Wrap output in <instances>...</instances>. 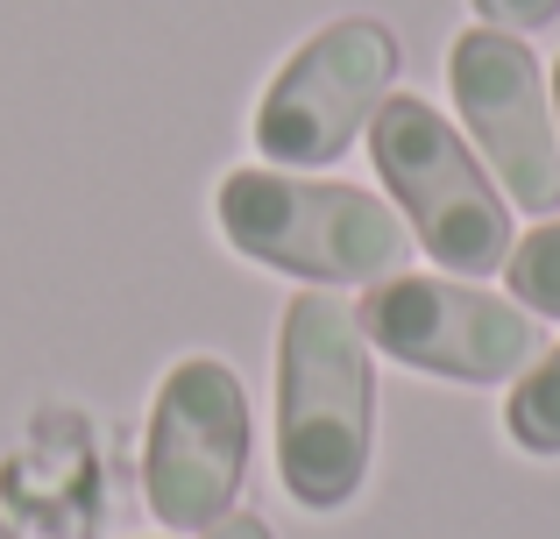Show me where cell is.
I'll return each instance as SVG.
<instances>
[{"label":"cell","mask_w":560,"mask_h":539,"mask_svg":"<svg viewBox=\"0 0 560 539\" xmlns=\"http://www.w3.org/2000/svg\"><path fill=\"white\" fill-rule=\"evenodd\" d=\"M220 235L248 263L291 270L305 284H383L405 270L411 235L376 192L291 171H228L220 178Z\"/></svg>","instance_id":"obj_2"},{"label":"cell","mask_w":560,"mask_h":539,"mask_svg":"<svg viewBox=\"0 0 560 539\" xmlns=\"http://www.w3.org/2000/svg\"><path fill=\"white\" fill-rule=\"evenodd\" d=\"M206 539H270V526H262V518H248V512H228L220 526H206Z\"/></svg>","instance_id":"obj_11"},{"label":"cell","mask_w":560,"mask_h":539,"mask_svg":"<svg viewBox=\"0 0 560 539\" xmlns=\"http://www.w3.org/2000/svg\"><path fill=\"white\" fill-rule=\"evenodd\" d=\"M248 469V390L228 362L185 355L142 433V497L171 532H206L234 512Z\"/></svg>","instance_id":"obj_4"},{"label":"cell","mask_w":560,"mask_h":539,"mask_svg":"<svg viewBox=\"0 0 560 539\" xmlns=\"http://www.w3.org/2000/svg\"><path fill=\"white\" fill-rule=\"evenodd\" d=\"M370 156H376L383 185H390V199L405 207L419 249L440 270L490 277L511 256V207L497 199L476 150L425 99H411V93L383 99L370 114Z\"/></svg>","instance_id":"obj_3"},{"label":"cell","mask_w":560,"mask_h":539,"mask_svg":"<svg viewBox=\"0 0 560 539\" xmlns=\"http://www.w3.org/2000/svg\"><path fill=\"white\" fill-rule=\"evenodd\" d=\"M553 107H560V65H553Z\"/></svg>","instance_id":"obj_13"},{"label":"cell","mask_w":560,"mask_h":539,"mask_svg":"<svg viewBox=\"0 0 560 539\" xmlns=\"http://www.w3.org/2000/svg\"><path fill=\"white\" fill-rule=\"evenodd\" d=\"M376 370L355 305L299 291L277 333V476L305 512H341L370 476Z\"/></svg>","instance_id":"obj_1"},{"label":"cell","mask_w":560,"mask_h":539,"mask_svg":"<svg viewBox=\"0 0 560 539\" xmlns=\"http://www.w3.org/2000/svg\"><path fill=\"white\" fill-rule=\"evenodd\" d=\"M476 14L490 28H539L560 14V0H476Z\"/></svg>","instance_id":"obj_10"},{"label":"cell","mask_w":560,"mask_h":539,"mask_svg":"<svg viewBox=\"0 0 560 539\" xmlns=\"http://www.w3.org/2000/svg\"><path fill=\"white\" fill-rule=\"evenodd\" d=\"M447 85H454V107H462V128L490 156L497 185L525 213L553 221L560 213V136H553V99H547L539 57L511 28L482 22L468 36H454Z\"/></svg>","instance_id":"obj_7"},{"label":"cell","mask_w":560,"mask_h":539,"mask_svg":"<svg viewBox=\"0 0 560 539\" xmlns=\"http://www.w3.org/2000/svg\"><path fill=\"white\" fill-rule=\"evenodd\" d=\"M504 277H511V291H518V305H533V313L560 319V221L533 227L525 242H511Z\"/></svg>","instance_id":"obj_9"},{"label":"cell","mask_w":560,"mask_h":539,"mask_svg":"<svg viewBox=\"0 0 560 539\" xmlns=\"http://www.w3.org/2000/svg\"><path fill=\"white\" fill-rule=\"evenodd\" d=\"M0 539H22V532H14V526H8V518H0Z\"/></svg>","instance_id":"obj_12"},{"label":"cell","mask_w":560,"mask_h":539,"mask_svg":"<svg viewBox=\"0 0 560 539\" xmlns=\"http://www.w3.org/2000/svg\"><path fill=\"white\" fill-rule=\"evenodd\" d=\"M504 433L525 455H560V348L518 376V390L504 405Z\"/></svg>","instance_id":"obj_8"},{"label":"cell","mask_w":560,"mask_h":539,"mask_svg":"<svg viewBox=\"0 0 560 539\" xmlns=\"http://www.w3.org/2000/svg\"><path fill=\"white\" fill-rule=\"evenodd\" d=\"M362 341H376L390 362L454 384H504L539 355V333L525 305H504L490 291L440 284V277H383L362 298Z\"/></svg>","instance_id":"obj_6"},{"label":"cell","mask_w":560,"mask_h":539,"mask_svg":"<svg viewBox=\"0 0 560 539\" xmlns=\"http://www.w3.org/2000/svg\"><path fill=\"white\" fill-rule=\"evenodd\" d=\"M397 79V36L370 14L319 28L299 57L270 79L256 107V150L284 171L341 164L348 142L370 128V114L390 99Z\"/></svg>","instance_id":"obj_5"}]
</instances>
